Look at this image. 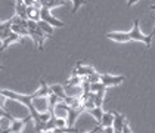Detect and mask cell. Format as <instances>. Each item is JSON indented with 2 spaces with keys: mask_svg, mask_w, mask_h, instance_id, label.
Masks as SVG:
<instances>
[{
  "mask_svg": "<svg viewBox=\"0 0 155 133\" xmlns=\"http://www.w3.org/2000/svg\"><path fill=\"white\" fill-rule=\"evenodd\" d=\"M37 2H40L41 6H46V3H48V0H37Z\"/></svg>",
  "mask_w": 155,
  "mask_h": 133,
  "instance_id": "obj_30",
  "label": "cell"
},
{
  "mask_svg": "<svg viewBox=\"0 0 155 133\" xmlns=\"http://www.w3.org/2000/svg\"><path fill=\"white\" fill-rule=\"evenodd\" d=\"M40 16H41V21H46L48 24L53 25V27H65V24L62 22V21H59L58 18H55L52 13H50V9H48V8H41V11H40Z\"/></svg>",
  "mask_w": 155,
  "mask_h": 133,
  "instance_id": "obj_3",
  "label": "cell"
},
{
  "mask_svg": "<svg viewBox=\"0 0 155 133\" xmlns=\"http://www.w3.org/2000/svg\"><path fill=\"white\" fill-rule=\"evenodd\" d=\"M28 31H30V37L34 40V45L40 50H43V46H45V38H46V34L43 33V30L40 28V25L37 21H31L28 19Z\"/></svg>",
  "mask_w": 155,
  "mask_h": 133,
  "instance_id": "obj_1",
  "label": "cell"
},
{
  "mask_svg": "<svg viewBox=\"0 0 155 133\" xmlns=\"http://www.w3.org/2000/svg\"><path fill=\"white\" fill-rule=\"evenodd\" d=\"M12 33V19L6 21V22H0V40L3 42L6 37Z\"/></svg>",
  "mask_w": 155,
  "mask_h": 133,
  "instance_id": "obj_13",
  "label": "cell"
},
{
  "mask_svg": "<svg viewBox=\"0 0 155 133\" xmlns=\"http://www.w3.org/2000/svg\"><path fill=\"white\" fill-rule=\"evenodd\" d=\"M64 89H65L67 96L81 98V95H83V87L81 86H64Z\"/></svg>",
  "mask_w": 155,
  "mask_h": 133,
  "instance_id": "obj_12",
  "label": "cell"
},
{
  "mask_svg": "<svg viewBox=\"0 0 155 133\" xmlns=\"http://www.w3.org/2000/svg\"><path fill=\"white\" fill-rule=\"evenodd\" d=\"M12 31L16 33V34H19L21 37H25V36L30 37L28 27H25V25H22V24H12Z\"/></svg>",
  "mask_w": 155,
  "mask_h": 133,
  "instance_id": "obj_16",
  "label": "cell"
},
{
  "mask_svg": "<svg viewBox=\"0 0 155 133\" xmlns=\"http://www.w3.org/2000/svg\"><path fill=\"white\" fill-rule=\"evenodd\" d=\"M151 11H155V5L154 6H151Z\"/></svg>",
  "mask_w": 155,
  "mask_h": 133,
  "instance_id": "obj_33",
  "label": "cell"
},
{
  "mask_svg": "<svg viewBox=\"0 0 155 133\" xmlns=\"http://www.w3.org/2000/svg\"><path fill=\"white\" fill-rule=\"evenodd\" d=\"M126 123H127V120H126L124 115H121L120 112H114V124H112V127H114L115 132H121Z\"/></svg>",
  "mask_w": 155,
  "mask_h": 133,
  "instance_id": "obj_11",
  "label": "cell"
},
{
  "mask_svg": "<svg viewBox=\"0 0 155 133\" xmlns=\"http://www.w3.org/2000/svg\"><path fill=\"white\" fill-rule=\"evenodd\" d=\"M130 38L131 40H136V42H143L145 45H146V48H149L151 46V40H152V34H148V36H145L142 31H140V28H139V19H134L133 21V30H131L130 33Z\"/></svg>",
  "mask_w": 155,
  "mask_h": 133,
  "instance_id": "obj_2",
  "label": "cell"
},
{
  "mask_svg": "<svg viewBox=\"0 0 155 133\" xmlns=\"http://www.w3.org/2000/svg\"><path fill=\"white\" fill-rule=\"evenodd\" d=\"M115 133H121V132H115Z\"/></svg>",
  "mask_w": 155,
  "mask_h": 133,
  "instance_id": "obj_35",
  "label": "cell"
},
{
  "mask_svg": "<svg viewBox=\"0 0 155 133\" xmlns=\"http://www.w3.org/2000/svg\"><path fill=\"white\" fill-rule=\"evenodd\" d=\"M87 112H89L90 115H93V118L97 121V124L101 123V120H102V115H104V109H102V107H95V108L89 109Z\"/></svg>",
  "mask_w": 155,
  "mask_h": 133,
  "instance_id": "obj_20",
  "label": "cell"
},
{
  "mask_svg": "<svg viewBox=\"0 0 155 133\" xmlns=\"http://www.w3.org/2000/svg\"><path fill=\"white\" fill-rule=\"evenodd\" d=\"M16 42H21V36L19 34H16V33H11L9 36L6 37L5 40H3V45H2V49H0V52H5L6 49L9 48L12 43H16Z\"/></svg>",
  "mask_w": 155,
  "mask_h": 133,
  "instance_id": "obj_10",
  "label": "cell"
},
{
  "mask_svg": "<svg viewBox=\"0 0 155 133\" xmlns=\"http://www.w3.org/2000/svg\"><path fill=\"white\" fill-rule=\"evenodd\" d=\"M0 98H2V95H0Z\"/></svg>",
  "mask_w": 155,
  "mask_h": 133,
  "instance_id": "obj_36",
  "label": "cell"
},
{
  "mask_svg": "<svg viewBox=\"0 0 155 133\" xmlns=\"http://www.w3.org/2000/svg\"><path fill=\"white\" fill-rule=\"evenodd\" d=\"M102 127H109L114 124V112H104L102 115V120L99 123Z\"/></svg>",
  "mask_w": 155,
  "mask_h": 133,
  "instance_id": "obj_17",
  "label": "cell"
},
{
  "mask_svg": "<svg viewBox=\"0 0 155 133\" xmlns=\"http://www.w3.org/2000/svg\"><path fill=\"white\" fill-rule=\"evenodd\" d=\"M31 118V115H28L27 118H22V120H18V118H15V120L11 123V126H9V129L8 130H5V132L2 133H22V129H24L25 123Z\"/></svg>",
  "mask_w": 155,
  "mask_h": 133,
  "instance_id": "obj_5",
  "label": "cell"
},
{
  "mask_svg": "<svg viewBox=\"0 0 155 133\" xmlns=\"http://www.w3.org/2000/svg\"><path fill=\"white\" fill-rule=\"evenodd\" d=\"M0 70H3V65H0Z\"/></svg>",
  "mask_w": 155,
  "mask_h": 133,
  "instance_id": "obj_34",
  "label": "cell"
},
{
  "mask_svg": "<svg viewBox=\"0 0 155 133\" xmlns=\"http://www.w3.org/2000/svg\"><path fill=\"white\" fill-rule=\"evenodd\" d=\"M52 92H50V86H48V83L45 81V80H41L40 81V87L37 89L34 93H31L34 99H38V98H49Z\"/></svg>",
  "mask_w": 155,
  "mask_h": 133,
  "instance_id": "obj_6",
  "label": "cell"
},
{
  "mask_svg": "<svg viewBox=\"0 0 155 133\" xmlns=\"http://www.w3.org/2000/svg\"><path fill=\"white\" fill-rule=\"evenodd\" d=\"M105 92H107V89L97 92V93L95 95V105L96 107H102V104H104V98H105Z\"/></svg>",
  "mask_w": 155,
  "mask_h": 133,
  "instance_id": "obj_22",
  "label": "cell"
},
{
  "mask_svg": "<svg viewBox=\"0 0 155 133\" xmlns=\"http://www.w3.org/2000/svg\"><path fill=\"white\" fill-rule=\"evenodd\" d=\"M40 133H53V130H49V132H40Z\"/></svg>",
  "mask_w": 155,
  "mask_h": 133,
  "instance_id": "obj_31",
  "label": "cell"
},
{
  "mask_svg": "<svg viewBox=\"0 0 155 133\" xmlns=\"http://www.w3.org/2000/svg\"><path fill=\"white\" fill-rule=\"evenodd\" d=\"M0 132H2V130H0Z\"/></svg>",
  "mask_w": 155,
  "mask_h": 133,
  "instance_id": "obj_37",
  "label": "cell"
},
{
  "mask_svg": "<svg viewBox=\"0 0 155 133\" xmlns=\"http://www.w3.org/2000/svg\"><path fill=\"white\" fill-rule=\"evenodd\" d=\"M81 83H83V77L72 74L71 78H68V80L64 81V86H81Z\"/></svg>",
  "mask_w": 155,
  "mask_h": 133,
  "instance_id": "obj_19",
  "label": "cell"
},
{
  "mask_svg": "<svg viewBox=\"0 0 155 133\" xmlns=\"http://www.w3.org/2000/svg\"><path fill=\"white\" fill-rule=\"evenodd\" d=\"M104 133H115V130L112 126H109V127H104Z\"/></svg>",
  "mask_w": 155,
  "mask_h": 133,
  "instance_id": "obj_27",
  "label": "cell"
},
{
  "mask_svg": "<svg viewBox=\"0 0 155 133\" xmlns=\"http://www.w3.org/2000/svg\"><path fill=\"white\" fill-rule=\"evenodd\" d=\"M87 0H72V13H75L83 5H87Z\"/></svg>",
  "mask_w": 155,
  "mask_h": 133,
  "instance_id": "obj_24",
  "label": "cell"
},
{
  "mask_svg": "<svg viewBox=\"0 0 155 133\" xmlns=\"http://www.w3.org/2000/svg\"><path fill=\"white\" fill-rule=\"evenodd\" d=\"M121 133H131L130 126H129V123H126V124H124V127H123V130H121Z\"/></svg>",
  "mask_w": 155,
  "mask_h": 133,
  "instance_id": "obj_26",
  "label": "cell"
},
{
  "mask_svg": "<svg viewBox=\"0 0 155 133\" xmlns=\"http://www.w3.org/2000/svg\"><path fill=\"white\" fill-rule=\"evenodd\" d=\"M15 15L21 16L22 19H28L27 15V5L24 2H15Z\"/></svg>",
  "mask_w": 155,
  "mask_h": 133,
  "instance_id": "obj_15",
  "label": "cell"
},
{
  "mask_svg": "<svg viewBox=\"0 0 155 133\" xmlns=\"http://www.w3.org/2000/svg\"><path fill=\"white\" fill-rule=\"evenodd\" d=\"M152 36H155V27H154V30H152V33H151Z\"/></svg>",
  "mask_w": 155,
  "mask_h": 133,
  "instance_id": "obj_32",
  "label": "cell"
},
{
  "mask_svg": "<svg viewBox=\"0 0 155 133\" xmlns=\"http://www.w3.org/2000/svg\"><path fill=\"white\" fill-rule=\"evenodd\" d=\"M107 37L109 40H114V42H118V43H127L131 40L129 33H108Z\"/></svg>",
  "mask_w": 155,
  "mask_h": 133,
  "instance_id": "obj_9",
  "label": "cell"
},
{
  "mask_svg": "<svg viewBox=\"0 0 155 133\" xmlns=\"http://www.w3.org/2000/svg\"><path fill=\"white\" fill-rule=\"evenodd\" d=\"M50 92H52V93H55L56 96H59L62 101L67 98V93H65L64 85H52L50 86Z\"/></svg>",
  "mask_w": 155,
  "mask_h": 133,
  "instance_id": "obj_18",
  "label": "cell"
},
{
  "mask_svg": "<svg viewBox=\"0 0 155 133\" xmlns=\"http://www.w3.org/2000/svg\"><path fill=\"white\" fill-rule=\"evenodd\" d=\"M40 11L41 9H38L36 8L34 5L33 6H27V15H28V19H31V21H40L41 19V16H40Z\"/></svg>",
  "mask_w": 155,
  "mask_h": 133,
  "instance_id": "obj_14",
  "label": "cell"
},
{
  "mask_svg": "<svg viewBox=\"0 0 155 133\" xmlns=\"http://www.w3.org/2000/svg\"><path fill=\"white\" fill-rule=\"evenodd\" d=\"M84 112V108L83 105H81V108H71L70 107V111H68V115H67V126H70V127H74V123L77 120V117Z\"/></svg>",
  "mask_w": 155,
  "mask_h": 133,
  "instance_id": "obj_8",
  "label": "cell"
},
{
  "mask_svg": "<svg viewBox=\"0 0 155 133\" xmlns=\"http://www.w3.org/2000/svg\"><path fill=\"white\" fill-rule=\"evenodd\" d=\"M84 78L89 80L90 83H97V81H101V74L93 73V74H90V75H87V77H84Z\"/></svg>",
  "mask_w": 155,
  "mask_h": 133,
  "instance_id": "obj_25",
  "label": "cell"
},
{
  "mask_svg": "<svg viewBox=\"0 0 155 133\" xmlns=\"http://www.w3.org/2000/svg\"><path fill=\"white\" fill-rule=\"evenodd\" d=\"M36 2H37V0H24V3L27 5V6H33Z\"/></svg>",
  "mask_w": 155,
  "mask_h": 133,
  "instance_id": "obj_28",
  "label": "cell"
},
{
  "mask_svg": "<svg viewBox=\"0 0 155 133\" xmlns=\"http://www.w3.org/2000/svg\"><path fill=\"white\" fill-rule=\"evenodd\" d=\"M93 73H96L93 67L83 65L81 62H78V64H77V67H75V70L72 71V74H75V75H80V77H87V75H90V74H93Z\"/></svg>",
  "mask_w": 155,
  "mask_h": 133,
  "instance_id": "obj_7",
  "label": "cell"
},
{
  "mask_svg": "<svg viewBox=\"0 0 155 133\" xmlns=\"http://www.w3.org/2000/svg\"><path fill=\"white\" fill-rule=\"evenodd\" d=\"M64 5H65V0H48V3H46L45 8L53 9V8H56V6H64Z\"/></svg>",
  "mask_w": 155,
  "mask_h": 133,
  "instance_id": "obj_23",
  "label": "cell"
},
{
  "mask_svg": "<svg viewBox=\"0 0 155 133\" xmlns=\"http://www.w3.org/2000/svg\"><path fill=\"white\" fill-rule=\"evenodd\" d=\"M38 25H40V28L43 30V33L46 34L48 37H50L52 34H53V25H50V24H48L46 21H38Z\"/></svg>",
  "mask_w": 155,
  "mask_h": 133,
  "instance_id": "obj_21",
  "label": "cell"
},
{
  "mask_svg": "<svg viewBox=\"0 0 155 133\" xmlns=\"http://www.w3.org/2000/svg\"><path fill=\"white\" fill-rule=\"evenodd\" d=\"M126 80L124 75H111V74H101V83L107 86H115V85H120Z\"/></svg>",
  "mask_w": 155,
  "mask_h": 133,
  "instance_id": "obj_4",
  "label": "cell"
},
{
  "mask_svg": "<svg viewBox=\"0 0 155 133\" xmlns=\"http://www.w3.org/2000/svg\"><path fill=\"white\" fill-rule=\"evenodd\" d=\"M137 2H139V0H129V2H127V6H133V5L137 3Z\"/></svg>",
  "mask_w": 155,
  "mask_h": 133,
  "instance_id": "obj_29",
  "label": "cell"
}]
</instances>
